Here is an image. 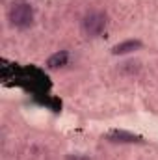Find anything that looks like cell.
<instances>
[{
  "mask_svg": "<svg viewBox=\"0 0 158 160\" xmlns=\"http://www.w3.org/2000/svg\"><path fill=\"white\" fill-rule=\"evenodd\" d=\"M140 47H141L140 41H125V43L116 45V47L112 48V52H114V54H126V52H132V50H136V48H140Z\"/></svg>",
  "mask_w": 158,
  "mask_h": 160,
  "instance_id": "3",
  "label": "cell"
},
{
  "mask_svg": "<svg viewBox=\"0 0 158 160\" xmlns=\"http://www.w3.org/2000/svg\"><path fill=\"white\" fill-rule=\"evenodd\" d=\"M110 140L112 142H134L136 138L132 134H126V132H112L110 134Z\"/></svg>",
  "mask_w": 158,
  "mask_h": 160,
  "instance_id": "5",
  "label": "cell"
},
{
  "mask_svg": "<svg viewBox=\"0 0 158 160\" xmlns=\"http://www.w3.org/2000/svg\"><path fill=\"white\" fill-rule=\"evenodd\" d=\"M7 17H9V21H11L13 26L26 28L34 21V9L26 2H15V4H11V8L7 11Z\"/></svg>",
  "mask_w": 158,
  "mask_h": 160,
  "instance_id": "1",
  "label": "cell"
},
{
  "mask_svg": "<svg viewBox=\"0 0 158 160\" xmlns=\"http://www.w3.org/2000/svg\"><path fill=\"white\" fill-rule=\"evenodd\" d=\"M69 160H87V158L86 157H71Z\"/></svg>",
  "mask_w": 158,
  "mask_h": 160,
  "instance_id": "6",
  "label": "cell"
},
{
  "mask_svg": "<svg viewBox=\"0 0 158 160\" xmlns=\"http://www.w3.org/2000/svg\"><path fill=\"white\" fill-rule=\"evenodd\" d=\"M106 28V17L104 13H99V11H91L84 17L82 21V30L89 36V38H97L102 34V30Z\"/></svg>",
  "mask_w": 158,
  "mask_h": 160,
  "instance_id": "2",
  "label": "cell"
},
{
  "mask_svg": "<svg viewBox=\"0 0 158 160\" xmlns=\"http://www.w3.org/2000/svg\"><path fill=\"white\" fill-rule=\"evenodd\" d=\"M67 52L65 50H62V52H56L54 56H50L48 58V62H47V65L50 67V69H58V67H62V65H65L67 63Z\"/></svg>",
  "mask_w": 158,
  "mask_h": 160,
  "instance_id": "4",
  "label": "cell"
}]
</instances>
